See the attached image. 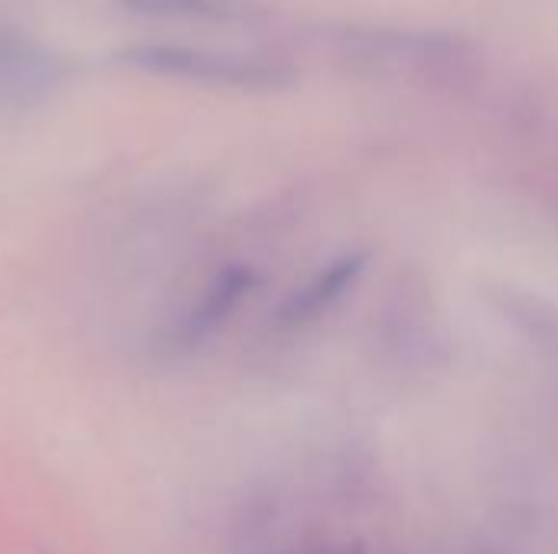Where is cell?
<instances>
[{
	"instance_id": "1",
	"label": "cell",
	"mask_w": 558,
	"mask_h": 554,
	"mask_svg": "<svg viewBox=\"0 0 558 554\" xmlns=\"http://www.w3.org/2000/svg\"><path fill=\"white\" fill-rule=\"evenodd\" d=\"M366 261H369V251H343L333 261H327L301 287L291 291V297L278 310V323L288 330H304L324 320L360 284Z\"/></svg>"
},
{
	"instance_id": "2",
	"label": "cell",
	"mask_w": 558,
	"mask_h": 554,
	"mask_svg": "<svg viewBox=\"0 0 558 554\" xmlns=\"http://www.w3.org/2000/svg\"><path fill=\"white\" fill-rule=\"evenodd\" d=\"M62 69L36 39L0 23V101L26 104L56 88Z\"/></svg>"
},
{
	"instance_id": "3",
	"label": "cell",
	"mask_w": 558,
	"mask_h": 554,
	"mask_svg": "<svg viewBox=\"0 0 558 554\" xmlns=\"http://www.w3.org/2000/svg\"><path fill=\"white\" fill-rule=\"evenodd\" d=\"M252 284H255V274H252L248 264H229V268H222L209 281V287L203 291V297L196 300V307L177 327V336H173L177 346L180 349H193V346L206 343L209 336H216L226 327V320L239 310V304L248 297Z\"/></svg>"
},
{
	"instance_id": "4",
	"label": "cell",
	"mask_w": 558,
	"mask_h": 554,
	"mask_svg": "<svg viewBox=\"0 0 558 554\" xmlns=\"http://www.w3.org/2000/svg\"><path fill=\"white\" fill-rule=\"evenodd\" d=\"M121 59L134 69L144 72H163V75H193V78H255L262 75L258 65L216 56V52H199V49H183V46H134L124 49Z\"/></svg>"
},
{
	"instance_id": "5",
	"label": "cell",
	"mask_w": 558,
	"mask_h": 554,
	"mask_svg": "<svg viewBox=\"0 0 558 554\" xmlns=\"http://www.w3.org/2000/svg\"><path fill=\"white\" fill-rule=\"evenodd\" d=\"M128 10L157 16H229L232 0H121Z\"/></svg>"
},
{
	"instance_id": "6",
	"label": "cell",
	"mask_w": 558,
	"mask_h": 554,
	"mask_svg": "<svg viewBox=\"0 0 558 554\" xmlns=\"http://www.w3.org/2000/svg\"><path fill=\"white\" fill-rule=\"evenodd\" d=\"M281 554H366L356 542H317V545H301Z\"/></svg>"
}]
</instances>
